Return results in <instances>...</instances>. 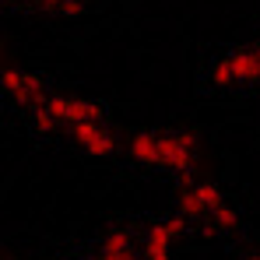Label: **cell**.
<instances>
[{"instance_id":"6","label":"cell","mask_w":260,"mask_h":260,"mask_svg":"<svg viewBox=\"0 0 260 260\" xmlns=\"http://www.w3.org/2000/svg\"><path fill=\"white\" fill-rule=\"evenodd\" d=\"M130 257V236L127 232H113L102 243V260H127Z\"/></svg>"},{"instance_id":"1","label":"cell","mask_w":260,"mask_h":260,"mask_svg":"<svg viewBox=\"0 0 260 260\" xmlns=\"http://www.w3.org/2000/svg\"><path fill=\"white\" fill-rule=\"evenodd\" d=\"M193 148H197L193 134H162L158 137V166H169L176 173H190Z\"/></svg>"},{"instance_id":"14","label":"cell","mask_w":260,"mask_h":260,"mask_svg":"<svg viewBox=\"0 0 260 260\" xmlns=\"http://www.w3.org/2000/svg\"><path fill=\"white\" fill-rule=\"evenodd\" d=\"M36 123H39L43 130H56V123H60V120H56L46 106H36Z\"/></svg>"},{"instance_id":"3","label":"cell","mask_w":260,"mask_h":260,"mask_svg":"<svg viewBox=\"0 0 260 260\" xmlns=\"http://www.w3.org/2000/svg\"><path fill=\"white\" fill-rule=\"evenodd\" d=\"M74 137H78V144L91 151V155H109L113 151V137H109V130H102L99 123H74Z\"/></svg>"},{"instance_id":"5","label":"cell","mask_w":260,"mask_h":260,"mask_svg":"<svg viewBox=\"0 0 260 260\" xmlns=\"http://www.w3.org/2000/svg\"><path fill=\"white\" fill-rule=\"evenodd\" d=\"M130 155L144 166H158V137L155 134H137L130 141Z\"/></svg>"},{"instance_id":"12","label":"cell","mask_w":260,"mask_h":260,"mask_svg":"<svg viewBox=\"0 0 260 260\" xmlns=\"http://www.w3.org/2000/svg\"><path fill=\"white\" fill-rule=\"evenodd\" d=\"M211 221H215V229H236V225H239V215H236L232 208H225V204H221V208L211 211Z\"/></svg>"},{"instance_id":"10","label":"cell","mask_w":260,"mask_h":260,"mask_svg":"<svg viewBox=\"0 0 260 260\" xmlns=\"http://www.w3.org/2000/svg\"><path fill=\"white\" fill-rule=\"evenodd\" d=\"M25 78H28V74L14 71V67H4V91H7V95H21V88H25Z\"/></svg>"},{"instance_id":"15","label":"cell","mask_w":260,"mask_h":260,"mask_svg":"<svg viewBox=\"0 0 260 260\" xmlns=\"http://www.w3.org/2000/svg\"><path fill=\"white\" fill-rule=\"evenodd\" d=\"M60 11H63L67 18H78V14L85 11V4H81V0H63V4H60Z\"/></svg>"},{"instance_id":"8","label":"cell","mask_w":260,"mask_h":260,"mask_svg":"<svg viewBox=\"0 0 260 260\" xmlns=\"http://www.w3.org/2000/svg\"><path fill=\"white\" fill-rule=\"evenodd\" d=\"M179 208H183V215H186V218L208 215V208H204V201L197 197V190H183V193H179Z\"/></svg>"},{"instance_id":"2","label":"cell","mask_w":260,"mask_h":260,"mask_svg":"<svg viewBox=\"0 0 260 260\" xmlns=\"http://www.w3.org/2000/svg\"><path fill=\"white\" fill-rule=\"evenodd\" d=\"M46 109L60 120V123H99L102 120V109L95 102H81V99H60V95H49L46 99Z\"/></svg>"},{"instance_id":"16","label":"cell","mask_w":260,"mask_h":260,"mask_svg":"<svg viewBox=\"0 0 260 260\" xmlns=\"http://www.w3.org/2000/svg\"><path fill=\"white\" fill-rule=\"evenodd\" d=\"M144 260H169V253H166V250H148Z\"/></svg>"},{"instance_id":"13","label":"cell","mask_w":260,"mask_h":260,"mask_svg":"<svg viewBox=\"0 0 260 260\" xmlns=\"http://www.w3.org/2000/svg\"><path fill=\"white\" fill-rule=\"evenodd\" d=\"M211 81H215V85H232V81H236V78H232V67H229V56H225L221 63H215Z\"/></svg>"},{"instance_id":"9","label":"cell","mask_w":260,"mask_h":260,"mask_svg":"<svg viewBox=\"0 0 260 260\" xmlns=\"http://www.w3.org/2000/svg\"><path fill=\"white\" fill-rule=\"evenodd\" d=\"M169 243H173V229L169 225H155L148 232V250H166L169 253Z\"/></svg>"},{"instance_id":"17","label":"cell","mask_w":260,"mask_h":260,"mask_svg":"<svg viewBox=\"0 0 260 260\" xmlns=\"http://www.w3.org/2000/svg\"><path fill=\"white\" fill-rule=\"evenodd\" d=\"M169 229H173V236H179V232L186 229V221H183V218H173V221H169Z\"/></svg>"},{"instance_id":"4","label":"cell","mask_w":260,"mask_h":260,"mask_svg":"<svg viewBox=\"0 0 260 260\" xmlns=\"http://www.w3.org/2000/svg\"><path fill=\"white\" fill-rule=\"evenodd\" d=\"M229 67H232V78L250 85L260 81V49H243V53H232L229 56Z\"/></svg>"},{"instance_id":"20","label":"cell","mask_w":260,"mask_h":260,"mask_svg":"<svg viewBox=\"0 0 260 260\" xmlns=\"http://www.w3.org/2000/svg\"><path fill=\"white\" fill-rule=\"evenodd\" d=\"M127 260H141V257H134V253H130V257H127Z\"/></svg>"},{"instance_id":"18","label":"cell","mask_w":260,"mask_h":260,"mask_svg":"<svg viewBox=\"0 0 260 260\" xmlns=\"http://www.w3.org/2000/svg\"><path fill=\"white\" fill-rule=\"evenodd\" d=\"M36 4H39V7H60L63 0H36Z\"/></svg>"},{"instance_id":"19","label":"cell","mask_w":260,"mask_h":260,"mask_svg":"<svg viewBox=\"0 0 260 260\" xmlns=\"http://www.w3.org/2000/svg\"><path fill=\"white\" fill-rule=\"evenodd\" d=\"M246 260H260V253H253V257H246Z\"/></svg>"},{"instance_id":"11","label":"cell","mask_w":260,"mask_h":260,"mask_svg":"<svg viewBox=\"0 0 260 260\" xmlns=\"http://www.w3.org/2000/svg\"><path fill=\"white\" fill-rule=\"evenodd\" d=\"M197 197L204 201L208 215H211L215 208H221V190H218V186H211V183H201V186H197Z\"/></svg>"},{"instance_id":"7","label":"cell","mask_w":260,"mask_h":260,"mask_svg":"<svg viewBox=\"0 0 260 260\" xmlns=\"http://www.w3.org/2000/svg\"><path fill=\"white\" fill-rule=\"evenodd\" d=\"M14 102H21V106H43V102H46L43 78L28 74V78H25V88H21V95H14Z\"/></svg>"}]
</instances>
